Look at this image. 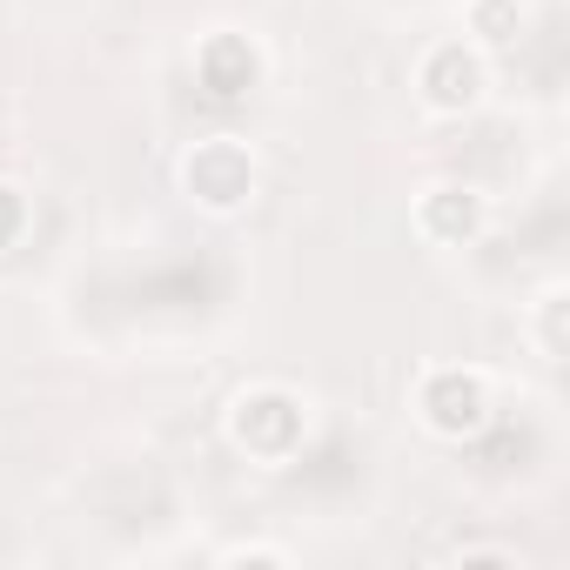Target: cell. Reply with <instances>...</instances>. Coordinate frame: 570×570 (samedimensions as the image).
<instances>
[{
    "label": "cell",
    "mask_w": 570,
    "mask_h": 570,
    "mask_svg": "<svg viewBox=\"0 0 570 570\" xmlns=\"http://www.w3.org/2000/svg\"><path fill=\"white\" fill-rule=\"evenodd\" d=\"M228 443L248 463H289L309 443V403L289 383H248L228 403Z\"/></svg>",
    "instance_id": "6da1fadb"
},
{
    "label": "cell",
    "mask_w": 570,
    "mask_h": 570,
    "mask_svg": "<svg viewBox=\"0 0 570 570\" xmlns=\"http://www.w3.org/2000/svg\"><path fill=\"white\" fill-rule=\"evenodd\" d=\"M175 181L202 215H242L255 202V188H262V161H255V148L242 135H202L175 161Z\"/></svg>",
    "instance_id": "7a4b0ae2"
},
{
    "label": "cell",
    "mask_w": 570,
    "mask_h": 570,
    "mask_svg": "<svg viewBox=\"0 0 570 570\" xmlns=\"http://www.w3.org/2000/svg\"><path fill=\"white\" fill-rule=\"evenodd\" d=\"M497 416V390L476 363H436L416 376V423L443 443H470L483 436Z\"/></svg>",
    "instance_id": "3957f363"
},
{
    "label": "cell",
    "mask_w": 570,
    "mask_h": 570,
    "mask_svg": "<svg viewBox=\"0 0 570 570\" xmlns=\"http://www.w3.org/2000/svg\"><path fill=\"white\" fill-rule=\"evenodd\" d=\"M483 95H490V55L483 48H470V41L423 48V61H416V101H423V115L463 121V115L483 108Z\"/></svg>",
    "instance_id": "277c9868"
},
{
    "label": "cell",
    "mask_w": 570,
    "mask_h": 570,
    "mask_svg": "<svg viewBox=\"0 0 570 570\" xmlns=\"http://www.w3.org/2000/svg\"><path fill=\"white\" fill-rule=\"evenodd\" d=\"M416 235L430 248H476L490 235V195L470 188V181H430L416 195Z\"/></svg>",
    "instance_id": "5b68a950"
},
{
    "label": "cell",
    "mask_w": 570,
    "mask_h": 570,
    "mask_svg": "<svg viewBox=\"0 0 570 570\" xmlns=\"http://www.w3.org/2000/svg\"><path fill=\"white\" fill-rule=\"evenodd\" d=\"M262 75H268V55H262L255 35H242V28H215V35L195 41V81H202L215 101H242V95H255Z\"/></svg>",
    "instance_id": "8992f818"
},
{
    "label": "cell",
    "mask_w": 570,
    "mask_h": 570,
    "mask_svg": "<svg viewBox=\"0 0 570 570\" xmlns=\"http://www.w3.org/2000/svg\"><path fill=\"white\" fill-rule=\"evenodd\" d=\"M523 28H530V8H523V0H470V8H463V41L483 48V55L517 48Z\"/></svg>",
    "instance_id": "52a82bcc"
},
{
    "label": "cell",
    "mask_w": 570,
    "mask_h": 570,
    "mask_svg": "<svg viewBox=\"0 0 570 570\" xmlns=\"http://www.w3.org/2000/svg\"><path fill=\"white\" fill-rule=\"evenodd\" d=\"M530 343L543 363H563L570 350V282H543L537 303H530Z\"/></svg>",
    "instance_id": "ba28073f"
},
{
    "label": "cell",
    "mask_w": 570,
    "mask_h": 570,
    "mask_svg": "<svg viewBox=\"0 0 570 570\" xmlns=\"http://www.w3.org/2000/svg\"><path fill=\"white\" fill-rule=\"evenodd\" d=\"M28 222H35V202H28V188L0 175V248H14V242L28 235Z\"/></svg>",
    "instance_id": "9c48e42d"
},
{
    "label": "cell",
    "mask_w": 570,
    "mask_h": 570,
    "mask_svg": "<svg viewBox=\"0 0 570 570\" xmlns=\"http://www.w3.org/2000/svg\"><path fill=\"white\" fill-rule=\"evenodd\" d=\"M222 563H268V570H289V550H282V543H228Z\"/></svg>",
    "instance_id": "30bf717a"
},
{
    "label": "cell",
    "mask_w": 570,
    "mask_h": 570,
    "mask_svg": "<svg viewBox=\"0 0 570 570\" xmlns=\"http://www.w3.org/2000/svg\"><path fill=\"white\" fill-rule=\"evenodd\" d=\"M456 563H517V550H503V543H470V550H456Z\"/></svg>",
    "instance_id": "8fae6325"
}]
</instances>
